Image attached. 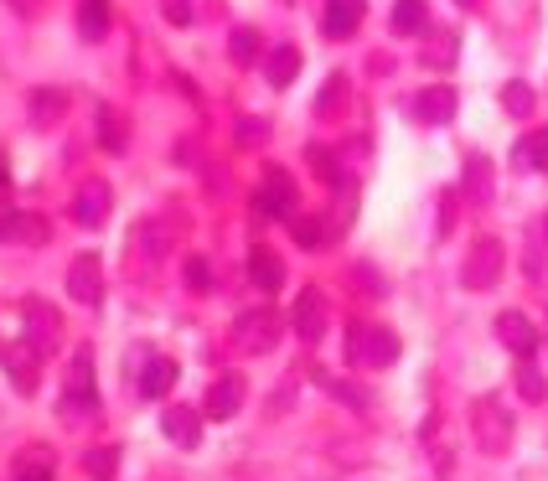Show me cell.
I'll list each match as a JSON object with an SVG mask.
<instances>
[{"instance_id":"1","label":"cell","mask_w":548,"mask_h":481,"mask_svg":"<svg viewBox=\"0 0 548 481\" xmlns=\"http://www.w3.org/2000/svg\"><path fill=\"white\" fill-rule=\"evenodd\" d=\"M399 337L388 332V326H352L347 332V363L352 368H368V373H378V368H393L399 363Z\"/></svg>"},{"instance_id":"17","label":"cell","mask_w":548,"mask_h":481,"mask_svg":"<svg viewBox=\"0 0 548 481\" xmlns=\"http://www.w3.org/2000/svg\"><path fill=\"white\" fill-rule=\"evenodd\" d=\"M176 378H181L176 357H150V363H145V373H140V394H145V399H166Z\"/></svg>"},{"instance_id":"29","label":"cell","mask_w":548,"mask_h":481,"mask_svg":"<svg viewBox=\"0 0 548 481\" xmlns=\"http://www.w3.org/2000/svg\"><path fill=\"white\" fill-rule=\"evenodd\" d=\"M83 466H88V476H94V481H114L119 450H114V445H99V450H88V456H83Z\"/></svg>"},{"instance_id":"20","label":"cell","mask_w":548,"mask_h":481,"mask_svg":"<svg viewBox=\"0 0 548 481\" xmlns=\"http://www.w3.org/2000/svg\"><path fill=\"white\" fill-rule=\"evenodd\" d=\"M295 73H300V52L290 42H280V47L269 52V63H264V78H269V88H290Z\"/></svg>"},{"instance_id":"24","label":"cell","mask_w":548,"mask_h":481,"mask_svg":"<svg viewBox=\"0 0 548 481\" xmlns=\"http://www.w3.org/2000/svg\"><path fill=\"white\" fill-rule=\"evenodd\" d=\"M512 161L523 166V171H543V176H548V130H538V135H528V140H517Z\"/></svg>"},{"instance_id":"34","label":"cell","mask_w":548,"mask_h":481,"mask_svg":"<svg viewBox=\"0 0 548 481\" xmlns=\"http://www.w3.org/2000/svg\"><path fill=\"white\" fill-rule=\"evenodd\" d=\"M63 109H68L63 94H32V119H37V125H52V119L63 114Z\"/></svg>"},{"instance_id":"33","label":"cell","mask_w":548,"mask_h":481,"mask_svg":"<svg viewBox=\"0 0 548 481\" xmlns=\"http://www.w3.org/2000/svg\"><path fill=\"white\" fill-rule=\"evenodd\" d=\"M99 140L104 150H125V125H119L114 109H99Z\"/></svg>"},{"instance_id":"37","label":"cell","mask_w":548,"mask_h":481,"mask_svg":"<svg viewBox=\"0 0 548 481\" xmlns=\"http://www.w3.org/2000/svg\"><path fill=\"white\" fill-rule=\"evenodd\" d=\"M161 11H166V21L187 26V21H192V0H161Z\"/></svg>"},{"instance_id":"39","label":"cell","mask_w":548,"mask_h":481,"mask_svg":"<svg viewBox=\"0 0 548 481\" xmlns=\"http://www.w3.org/2000/svg\"><path fill=\"white\" fill-rule=\"evenodd\" d=\"M455 6H466V11H476V6H481V0H455Z\"/></svg>"},{"instance_id":"30","label":"cell","mask_w":548,"mask_h":481,"mask_svg":"<svg viewBox=\"0 0 548 481\" xmlns=\"http://www.w3.org/2000/svg\"><path fill=\"white\" fill-rule=\"evenodd\" d=\"M424 63H430V68H450L455 63V32H435L430 47H424Z\"/></svg>"},{"instance_id":"38","label":"cell","mask_w":548,"mask_h":481,"mask_svg":"<svg viewBox=\"0 0 548 481\" xmlns=\"http://www.w3.org/2000/svg\"><path fill=\"white\" fill-rule=\"evenodd\" d=\"M311 166H316V176H321V182H337V166H331V150H311Z\"/></svg>"},{"instance_id":"5","label":"cell","mask_w":548,"mask_h":481,"mask_svg":"<svg viewBox=\"0 0 548 481\" xmlns=\"http://www.w3.org/2000/svg\"><path fill=\"white\" fill-rule=\"evenodd\" d=\"M274 342H280V316H274L269 306H254V311H243L233 321V347L238 352L264 357V352H274Z\"/></svg>"},{"instance_id":"15","label":"cell","mask_w":548,"mask_h":481,"mask_svg":"<svg viewBox=\"0 0 548 481\" xmlns=\"http://www.w3.org/2000/svg\"><path fill=\"white\" fill-rule=\"evenodd\" d=\"M0 357H6V373H11V383L21 388V394H37V363H42V352L32 342H21V347H6Z\"/></svg>"},{"instance_id":"3","label":"cell","mask_w":548,"mask_h":481,"mask_svg":"<svg viewBox=\"0 0 548 481\" xmlns=\"http://www.w3.org/2000/svg\"><path fill=\"white\" fill-rule=\"evenodd\" d=\"M471 435H476V445L486 450V456H502V450L512 445V414L497 394L471 404Z\"/></svg>"},{"instance_id":"11","label":"cell","mask_w":548,"mask_h":481,"mask_svg":"<svg viewBox=\"0 0 548 481\" xmlns=\"http://www.w3.org/2000/svg\"><path fill=\"white\" fill-rule=\"evenodd\" d=\"M243 394H249V383H243V373H223L207 383V414L212 419H233L243 409Z\"/></svg>"},{"instance_id":"41","label":"cell","mask_w":548,"mask_h":481,"mask_svg":"<svg viewBox=\"0 0 548 481\" xmlns=\"http://www.w3.org/2000/svg\"><path fill=\"white\" fill-rule=\"evenodd\" d=\"M543 228H548V223H543Z\"/></svg>"},{"instance_id":"16","label":"cell","mask_w":548,"mask_h":481,"mask_svg":"<svg viewBox=\"0 0 548 481\" xmlns=\"http://www.w3.org/2000/svg\"><path fill=\"white\" fill-rule=\"evenodd\" d=\"M249 280H254V290H264V295L285 290V264H280V254L264 249V244H254V254H249Z\"/></svg>"},{"instance_id":"10","label":"cell","mask_w":548,"mask_h":481,"mask_svg":"<svg viewBox=\"0 0 548 481\" xmlns=\"http://www.w3.org/2000/svg\"><path fill=\"white\" fill-rule=\"evenodd\" d=\"M68 295L78 300V306H99V300H104V264H99V254H78L73 259Z\"/></svg>"},{"instance_id":"35","label":"cell","mask_w":548,"mask_h":481,"mask_svg":"<svg viewBox=\"0 0 548 481\" xmlns=\"http://www.w3.org/2000/svg\"><path fill=\"white\" fill-rule=\"evenodd\" d=\"M187 285H192L197 295H207V290H212V269H207V259H197V254L187 259Z\"/></svg>"},{"instance_id":"19","label":"cell","mask_w":548,"mask_h":481,"mask_svg":"<svg viewBox=\"0 0 548 481\" xmlns=\"http://www.w3.org/2000/svg\"><path fill=\"white\" fill-rule=\"evenodd\" d=\"M362 26V0H326V37H352Z\"/></svg>"},{"instance_id":"28","label":"cell","mask_w":548,"mask_h":481,"mask_svg":"<svg viewBox=\"0 0 548 481\" xmlns=\"http://www.w3.org/2000/svg\"><path fill=\"white\" fill-rule=\"evenodd\" d=\"M517 394H523L528 404H543V399H548V383H543V373L528 363V357L517 363Z\"/></svg>"},{"instance_id":"6","label":"cell","mask_w":548,"mask_h":481,"mask_svg":"<svg viewBox=\"0 0 548 481\" xmlns=\"http://www.w3.org/2000/svg\"><path fill=\"white\" fill-rule=\"evenodd\" d=\"M21 316H26V342H32L42 357L57 352V342H63V316H57L47 300H26Z\"/></svg>"},{"instance_id":"32","label":"cell","mask_w":548,"mask_h":481,"mask_svg":"<svg viewBox=\"0 0 548 481\" xmlns=\"http://www.w3.org/2000/svg\"><path fill=\"white\" fill-rule=\"evenodd\" d=\"M290 233H295V244H300V249H311V254L326 244V233H321L316 218H290Z\"/></svg>"},{"instance_id":"8","label":"cell","mask_w":548,"mask_h":481,"mask_svg":"<svg viewBox=\"0 0 548 481\" xmlns=\"http://www.w3.org/2000/svg\"><path fill=\"white\" fill-rule=\"evenodd\" d=\"M254 207L264 218H295V182L285 176V166H269L264 171V187H259V197H254Z\"/></svg>"},{"instance_id":"18","label":"cell","mask_w":548,"mask_h":481,"mask_svg":"<svg viewBox=\"0 0 548 481\" xmlns=\"http://www.w3.org/2000/svg\"><path fill=\"white\" fill-rule=\"evenodd\" d=\"M316 383H321L337 404H347V409H357V414L373 409V394H368V388H357V383H347V378H337V373H316Z\"/></svg>"},{"instance_id":"12","label":"cell","mask_w":548,"mask_h":481,"mask_svg":"<svg viewBox=\"0 0 548 481\" xmlns=\"http://www.w3.org/2000/svg\"><path fill=\"white\" fill-rule=\"evenodd\" d=\"M497 337H502L507 352L533 357V347H538V326H533L523 311H502V316H497Z\"/></svg>"},{"instance_id":"21","label":"cell","mask_w":548,"mask_h":481,"mask_svg":"<svg viewBox=\"0 0 548 481\" xmlns=\"http://www.w3.org/2000/svg\"><path fill=\"white\" fill-rule=\"evenodd\" d=\"M11 481H52V450H47V445L21 450V456H16V471H11Z\"/></svg>"},{"instance_id":"9","label":"cell","mask_w":548,"mask_h":481,"mask_svg":"<svg viewBox=\"0 0 548 481\" xmlns=\"http://www.w3.org/2000/svg\"><path fill=\"white\" fill-rule=\"evenodd\" d=\"M290 326H295V337H300V342H311V347L326 337V295H321L316 285H306V290L295 295Z\"/></svg>"},{"instance_id":"4","label":"cell","mask_w":548,"mask_h":481,"mask_svg":"<svg viewBox=\"0 0 548 481\" xmlns=\"http://www.w3.org/2000/svg\"><path fill=\"white\" fill-rule=\"evenodd\" d=\"M99 409V388H94V352L78 347L73 368H68V394H63V419L68 425H78V419H88Z\"/></svg>"},{"instance_id":"26","label":"cell","mask_w":548,"mask_h":481,"mask_svg":"<svg viewBox=\"0 0 548 481\" xmlns=\"http://www.w3.org/2000/svg\"><path fill=\"white\" fill-rule=\"evenodd\" d=\"M424 21H430V6H424V0H399V6H393V32L399 37L424 32Z\"/></svg>"},{"instance_id":"25","label":"cell","mask_w":548,"mask_h":481,"mask_svg":"<svg viewBox=\"0 0 548 481\" xmlns=\"http://www.w3.org/2000/svg\"><path fill=\"white\" fill-rule=\"evenodd\" d=\"M259 52H264V37L254 32V26H233V37H228V57H233V63L249 68Z\"/></svg>"},{"instance_id":"13","label":"cell","mask_w":548,"mask_h":481,"mask_svg":"<svg viewBox=\"0 0 548 481\" xmlns=\"http://www.w3.org/2000/svg\"><path fill=\"white\" fill-rule=\"evenodd\" d=\"M161 430H166V440H171V445L197 450V440H202V414H197V409H187V404H171V409L161 414Z\"/></svg>"},{"instance_id":"22","label":"cell","mask_w":548,"mask_h":481,"mask_svg":"<svg viewBox=\"0 0 548 481\" xmlns=\"http://www.w3.org/2000/svg\"><path fill=\"white\" fill-rule=\"evenodd\" d=\"M78 32H83V42H104V32H109V0H83V6H78Z\"/></svg>"},{"instance_id":"14","label":"cell","mask_w":548,"mask_h":481,"mask_svg":"<svg viewBox=\"0 0 548 481\" xmlns=\"http://www.w3.org/2000/svg\"><path fill=\"white\" fill-rule=\"evenodd\" d=\"M109 187L104 182H88V187H78V197H73V218L83 223V228H104L109 223Z\"/></svg>"},{"instance_id":"23","label":"cell","mask_w":548,"mask_h":481,"mask_svg":"<svg viewBox=\"0 0 548 481\" xmlns=\"http://www.w3.org/2000/svg\"><path fill=\"white\" fill-rule=\"evenodd\" d=\"M466 197H471L476 207L492 202V161H486V156H471V161H466Z\"/></svg>"},{"instance_id":"27","label":"cell","mask_w":548,"mask_h":481,"mask_svg":"<svg viewBox=\"0 0 548 481\" xmlns=\"http://www.w3.org/2000/svg\"><path fill=\"white\" fill-rule=\"evenodd\" d=\"M533 104H538L533 83H502V109H507L512 119H528V114H533Z\"/></svg>"},{"instance_id":"40","label":"cell","mask_w":548,"mask_h":481,"mask_svg":"<svg viewBox=\"0 0 548 481\" xmlns=\"http://www.w3.org/2000/svg\"><path fill=\"white\" fill-rule=\"evenodd\" d=\"M0 352H6V347H0Z\"/></svg>"},{"instance_id":"2","label":"cell","mask_w":548,"mask_h":481,"mask_svg":"<svg viewBox=\"0 0 548 481\" xmlns=\"http://www.w3.org/2000/svg\"><path fill=\"white\" fill-rule=\"evenodd\" d=\"M502 269H507V249L502 238H476V244L466 249V264H461V285L471 295H486L502 285Z\"/></svg>"},{"instance_id":"36","label":"cell","mask_w":548,"mask_h":481,"mask_svg":"<svg viewBox=\"0 0 548 481\" xmlns=\"http://www.w3.org/2000/svg\"><path fill=\"white\" fill-rule=\"evenodd\" d=\"M264 135H269L264 119H238V140H243V145H259Z\"/></svg>"},{"instance_id":"7","label":"cell","mask_w":548,"mask_h":481,"mask_svg":"<svg viewBox=\"0 0 548 481\" xmlns=\"http://www.w3.org/2000/svg\"><path fill=\"white\" fill-rule=\"evenodd\" d=\"M455 104H461V99H455V88L450 83H430V88H419V94H414V119H419V125L424 130H440V125H450V119H455Z\"/></svg>"},{"instance_id":"31","label":"cell","mask_w":548,"mask_h":481,"mask_svg":"<svg viewBox=\"0 0 548 481\" xmlns=\"http://www.w3.org/2000/svg\"><path fill=\"white\" fill-rule=\"evenodd\" d=\"M342 104H347V78L331 73L326 88H321V99H316V114H331V109H342Z\"/></svg>"}]
</instances>
